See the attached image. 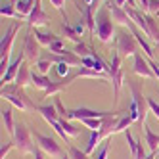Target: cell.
<instances>
[{"label":"cell","instance_id":"ffe728a7","mask_svg":"<svg viewBox=\"0 0 159 159\" xmlns=\"http://www.w3.org/2000/svg\"><path fill=\"white\" fill-rule=\"evenodd\" d=\"M2 119H4V123H6L8 132H12V134H14L16 127H14V121H12V111H10L8 107H6V109H2Z\"/></svg>","mask_w":159,"mask_h":159},{"label":"cell","instance_id":"44dd1931","mask_svg":"<svg viewBox=\"0 0 159 159\" xmlns=\"http://www.w3.org/2000/svg\"><path fill=\"white\" fill-rule=\"evenodd\" d=\"M67 150H69V157H71V159H88L86 152H81L79 148H75V146H71V144H67Z\"/></svg>","mask_w":159,"mask_h":159},{"label":"cell","instance_id":"f1b7e54d","mask_svg":"<svg viewBox=\"0 0 159 159\" xmlns=\"http://www.w3.org/2000/svg\"><path fill=\"white\" fill-rule=\"evenodd\" d=\"M63 33H65V35H67V37H69L71 40H75L77 44H79V42H81V40H79V37H77V31H73V29H71L69 25H67V23L63 25Z\"/></svg>","mask_w":159,"mask_h":159},{"label":"cell","instance_id":"5bb4252c","mask_svg":"<svg viewBox=\"0 0 159 159\" xmlns=\"http://www.w3.org/2000/svg\"><path fill=\"white\" fill-rule=\"evenodd\" d=\"M39 111L42 113V117L46 119L48 123H52V125L60 121V119H58V113H56V109H54L52 106H40V107H39Z\"/></svg>","mask_w":159,"mask_h":159},{"label":"cell","instance_id":"30bf717a","mask_svg":"<svg viewBox=\"0 0 159 159\" xmlns=\"http://www.w3.org/2000/svg\"><path fill=\"white\" fill-rule=\"evenodd\" d=\"M37 54H39V48H37L35 37H33V33H29V35H27V40H25V54H23V56H27V58H31V60H35Z\"/></svg>","mask_w":159,"mask_h":159},{"label":"cell","instance_id":"6da1fadb","mask_svg":"<svg viewBox=\"0 0 159 159\" xmlns=\"http://www.w3.org/2000/svg\"><path fill=\"white\" fill-rule=\"evenodd\" d=\"M96 31H98V37L102 42H107L111 39V33H113V23L107 16L106 10H100L96 14Z\"/></svg>","mask_w":159,"mask_h":159},{"label":"cell","instance_id":"cb8c5ba5","mask_svg":"<svg viewBox=\"0 0 159 159\" xmlns=\"http://www.w3.org/2000/svg\"><path fill=\"white\" fill-rule=\"evenodd\" d=\"M125 134H127V142H129V148H130V153H132V157H136V153H138V142L132 138V134H130L129 129H127Z\"/></svg>","mask_w":159,"mask_h":159},{"label":"cell","instance_id":"9a60e30c","mask_svg":"<svg viewBox=\"0 0 159 159\" xmlns=\"http://www.w3.org/2000/svg\"><path fill=\"white\" fill-rule=\"evenodd\" d=\"M23 58H25V56H19L17 60H14V63L10 65V69H8V71H6V73L2 75V83H8L10 79L14 77V73L17 71V67H21V61H23Z\"/></svg>","mask_w":159,"mask_h":159},{"label":"cell","instance_id":"4316f807","mask_svg":"<svg viewBox=\"0 0 159 159\" xmlns=\"http://www.w3.org/2000/svg\"><path fill=\"white\" fill-rule=\"evenodd\" d=\"M132 123V119L130 117H123L117 125H115V129H113V132H121V130H125V129H129V125Z\"/></svg>","mask_w":159,"mask_h":159},{"label":"cell","instance_id":"8d00e7d4","mask_svg":"<svg viewBox=\"0 0 159 159\" xmlns=\"http://www.w3.org/2000/svg\"><path fill=\"white\" fill-rule=\"evenodd\" d=\"M2 16H14L12 8H8V6H2Z\"/></svg>","mask_w":159,"mask_h":159},{"label":"cell","instance_id":"60d3db41","mask_svg":"<svg viewBox=\"0 0 159 159\" xmlns=\"http://www.w3.org/2000/svg\"><path fill=\"white\" fill-rule=\"evenodd\" d=\"M75 31H77V33H81V31H83V23H79V25H75Z\"/></svg>","mask_w":159,"mask_h":159},{"label":"cell","instance_id":"e0dca14e","mask_svg":"<svg viewBox=\"0 0 159 159\" xmlns=\"http://www.w3.org/2000/svg\"><path fill=\"white\" fill-rule=\"evenodd\" d=\"M37 4V0H17V10L19 14H31L33 6Z\"/></svg>","mask_w":159,"mask_h":159},{"label":"cell","instance_id":"e575fe53","mask_svg":"<svg viewBox=\"0 0 159 159\" xmlns=\"http://www.w3.org/2000/svg\"><path fill=\"white\" fill-rule=\"evenodd\" d=\"M150 12L159 14V0H150Z\"/></svg>","mask_w":159,"mask_h":159},{"label":"cell","instance_id":"74e56055","mask_svg":"<svg viewBox=\"0 0 159 159\" xmlns=\"http://www.w3.org/2000/svg\"><path fill=\"white\" fill-rule=\"evenodd\" d=\"M52 4L58 8V10H61V4H63V0H52Z\"/></svg>","mask_w":159,"mask_h":159},{"label":"cell","instance_id":"7bdbcfd3","mask_svg":"<svg viewBox=\"0 0 159 159\" xmlns=\"http://www.w3.org/2000/svg\"><path fill=\"white\" fill-rule=\"evenodd\" d=\"M153 157H155V153H152V155H148L146 159H153Z\"/></svg>","mask_w":159,"mask_h":159},{"label":"cell","instance_id":"f35d334b","mask_svg":"<svg viewBox=\"0 0 159 159\" xmlns=\"http://www.w3.org/2000/svg\"><path fill=\"white\" fill-rule=\"evenodd\" d=\"M33 153H35V157H37V159H44V157H42V152L39 150V148H35V152H33Z\"/></svg>","mask_w":159,"mask_h":159},{"label":"cell","instance_id":"4dcf8cb0","mask_svg":"<svg viewBox=\"0 0 159 159\" xmlns=\"http://www.w3.org/2000/svg\"><path fill=\"white\" fill-rule=\"evenodd\" d=\"M56 71H58V75H67L69 73V65H67L65 61H61V63H58V67H56Z\"/></svg>","mask_w":159,"mask_h":159},{"label":"cell","instance_id":"d4e9b609","mask_svg":"<svg viewBox=\"0 0 159 159\" xmlns=\"http://www.w3.org/2000/svg\"><path fill=\"white\" fill-rule=\"evenodd\" d=\"M86 127H90L92 130H98V129H102V123H104V119H81Z\"/></svg>","mask_w":159,"mask_h":159},{"label":"cell","instance_id":"277c9868","mask_svg":"<svg viewBox=\"0 0 159 159\" xmlns=\"http://www.w3.org/2000/svg\"><path fill=\"white\" fill-rule=\"evenodd\" d=\"M35 138H37L39 146H40V150L48 152L50 155H63V152H61L60 144L56 142L54 138H48V136H42V134H39V132H35Z\"/></svg>","mask_w":159,"mask_h":159},{"label":"cell","instance_id":"ab89813d","mask_svg":"<svg viewBox=\"0 0 159 159\" xmlns=\"http://www.w3.org/2000/svg\"><path fill=\"white\" fill-rule=\"evenodd\" d=\"M140 2H142V8L144 10H150V0H140Z\"/></svg>","mask_w":159,"mask_h":159},{"label":"cell","instance_id":"7c38bea8","mask_svg":"<svg viewBox=\"0 0 159 159\" xmlns=\"http://www.w3.org/2000/svg\"><path fill=\"white\" fill-rule=\"evenodd\" d=\"M146 144L150 146V150H152V153H155L157 152V146H159V134H155L150 127L146 125Z\"/></svg>","mask_w":159,"mask_h":159},{"label":"cell","instance_id":"603a6c76","mask_svg":"<svg viewBox=\"0 0 159 159\" xmlns=\"http://www.w3.org/2000/svg\"><path fill=\"white\" fill-rule=\"evenodd\" d=\"M29 67H19V73H17V84L19 86H23V84H27V81H29Z\"/></svg>","mask_w":159,"mask_h":159},{"label":"cell","instance_id":"ba28073f","mask_svg":"<svg viewBox=\"0 0 159 159\" xmlns=\"http://www.w3.org/2000/svg\"><path fill=\"white\" fill-rule=\"evenodd\" d=\"M130 90H132V100L136 102V106H138L140 119H142V121H146V102H144V98H142V94H140V90L136 88V84H134V83H130Z\"/></svg>","mask_w":159,"mask_h":159},{"label":"cell","instance_id":"d6a6232c","mask_svg":"<svg viewBox=\"0 0 159 159\" xmlns=\"http://www.w3.org/2000/svg\"><path fill=\"white\" fill-rule=\"evenodd\" d=\"M50 50H52V52H60V54H61V52H63V48H61V40L56 39V40L50 44Z\"/></svg>","mask_w":159,"mask_h":159},{"label":"cell","instance_id":"7402d4cb","mask_svg":"<svg viewBox=\"0 0 159 159\" xmlns=\"http://www.w3.org/2000/svg\"><path fill=\"white\" fill-rule=\"evenodd\" d=\"M35 37H37V40H39V42H42V44H48V46H50V44L56 40V37L52 35V33L48 35V33H39V31H35Z\"/></svg>","mask_w":159,"mask_h":159},{"label":"cell","instance_id":"484cf974","mask_svg":"<svg viewBox=\"0 0 159 159\" xmlns=\"http://www.w3.org/2000/svg\"><path fill=\"white\" fill-rule=\"evenodd\" d=\"M75 52H77V54H81V56H84V58H88V56H94V50H90L88 46H84L83 42H79V44H77Z\"/></svg>","mask_w":159,"mask_h":159},{"label":"cell","instance_id":"83f0119b","mask_svg":"<svg viewBox=\"0 0 159 159\" xmlns=\"http://www.w3.org/2000/svg\"><path fill=\"white\" fill-rule=\"evenodd\" d=\"M60 125H61V129H63L67 134H71V136H77V134H79V129H75L73 125H69V123H65V119H60Z\"/></svg>","mask_w":159,"mask_h":159},{"label":"cell","instance_id":"9c48e42d","mask_svg":"<svg viewBox=\"0 0 159 159\" xmlns=\"http://www.w3.org/2000/svg\"><path fill=\"white\" fill-rule=\"evenodd\" d=\"M29 21H31V23H35V25H44V23H48V17L42 14V10H40V6H39V0H37L35 8H33L31 16H29Z\"/></svg>","mask_w":159,"mask_h":159},{"label":"cell","instance_id":"b9f144b4","mask_svg":"<svg viewBox=\"0 0 159 159\" xmlns=\"http://www.w3.org/2000/svg\"><path fill=\"white\" fill-rule=\"evenodd\" d=\"M61 159H71V157H69V153H63V155H61Z\"/></svg>","mask_w":159,"mask_h":159},{"label":"cell","instance_id":"52a82bcc","mask_svg":"<svg viewBox=\"0 0 159 159\" xmlns=\"http://www.w3.org/2000/svg\"><path fill=\"white\" fill-rule=\"evenodd\" d=\"M134 73L136 75H142V77H155L153 71L148 67V61L142 58L140 54H134Z\"/></svg>","mask_w":159,"mask_h":159},{"label":"cell","instance_id":"d590c367","mask_svg":"<svg viewBox=\"0 0 159 159\" xmlns=\"http://www.w3.org/2000/svg\"><path fill=\"white\" fill-rule=\"evenodd\" d=\"M10 148H12V144H6V146L2 148V150H0V157H2V159H4V155L10 152Z\"/></svg>","mask_w":159,"mask_h":159},{"label":"cell","instance_id":"836d02e7","mask_svg":"<svg viewBox=\"0 0 159 159\" xmlns=\"http://www.w3.org/2000/svg\"><path fill=\"white\" fill-rule=\"evenodd\" d=\"M107 150H109V146L104 144V146H102V150L98 152V155H96L94 159H106V157H107Z\"/></svg>","mask_w":159,"mask_h":159},{"label":"cell","instance_id":"8992f818","mask_svg":"<svg viewBox=\"0 0 159 159\" xmlns=\"http://www.w3.org/2000/svg\"><path fill=\"white\" fill-rule=\"evenodd\" d=\"M17 25H12L8 29L6 37L2 39V42H0V52H2V75H4V69H6V63H8V54H10V44H12L14 40V33H16Z\"/></svg>","mask_w":159,"mask_h":159},{"label":"cell","instance_id":"8fae6325","mask_svg":"<svg viewBox=\"0 0 159 159\" xmlns=\"http://www.w3.org/2000/svg\"><path fill=\"white\" fill-rule=\"evenodd\" d=\"M109 10H111V17L115 19V21H119V23H130V17L127 16V12H125V10H121L117 4H111L109 6Z\"/></svg>","mask_w":159,"mask_h":159},{"label":"cell","instance_id":"d6986e66","mask_svg":"<svg viewBox=\"0 0 159 159\" xmlns=\"http://www.w3.org/2000/svg\"><path fill=\"white\" fill-rule=\"evenodd\" d=\"M130 27H132V23H129ZM132 33H134V35H136V40H138V44H140V46L144 48V52L148 54V56H150V58H152V56H153V52H152V46H150V44H148L144 39H142V35H140V33L138 31H136V27H132Z\"/></svg>","mask_w":159,"mask_h":159},{"label":"cell","instance_id":"7a4b0ae2","mask_svg":"<svg viewBox=\"0 0 159 159\" xmlns=\"http://www.w3.org/2000/svg\"><path fill=\"white\" fill-rule=\"evenodd\" d=\"M113 111H94V109H86V107H79V109H71L67 113V119H106L111 117Z\"/></svg>","mask_w":159,"mask_h":159},{"label":"cell","instance_id":"3957f363","mask_svg":"<svg viewBox=\"0 0 159 159\" xmlns=\"http://www.w3.org/2000/svg\"><path fill=\"white\" fill-rule=\"evenodd\" d=\"M14 134H16V142H17V146H19L23 152H35V148L31 146V136H29V130H27V127H25L23 123L16 125Z\"/></svg>","mask_w":159,"mask_h":159},{"label":"cell","instance_id":"ee69618b","mask_svg":"<svg viewBox=\"0 0 159 159\" xmlns=\"http://www.w3.org/2000/svg\"><path fill=\"white\" fill-rule=\"evenodd\" d=\"M157 159H159V153H157Z\"/></svg>","mask_w":159,"mask_h":159},{"label":"cell","instance_id":"5b68a950","mask_svg":"<svg viewBox=\"0 0 159 159\" xmlns=\"http://www.w3.org/2000/svg\"><path fill=\"white\" fill-rule=\"evenodd\" d=\"M119 52H123L125 56H130V54H136V46H138V40H136L132 35L129 33H123L119 35Z\"/></svg>","mask_w":159,"mask_h":159},{"label":"cell","instance_id":"f546056e","mask_svg":"<svg viewBox=\"0 0 159 159\" xmlns=\"http://www.w3.org/2000/svg\"><path fill=\"white\" fill-rule=\"evenodd\" d=\"M148 107L153 111V115H155V117H159V104H157L153 98H148Z\"/></svg>","mask_w":159,"mask_h":159},{"label":"cell","instance_id":"1f68e13d","mask_svg":"<svg viewBox=\"0 0 159 159\" xmlns=\"http://www.w3.org/2000/svg\"><path fill=\"white\" fill-rule=\"evenodd\" d=\"M39 69H40L42 75L48 73V69H50V61H48V60H40V61H39Z\"/></svg>","mask_w":159,"mask_h":159},{"label":"cell","instance_id":"4fadbf2b","mask_svg":"<svg viewBox=\"0 0 159 159\" xmlns=\"http://www.w3.org/2000/svg\"><path fill=\"white\" fill-rule=\"evenodd\" d=\"M31 83L35 84V86H39V88H44V92H46L48 88H52V84H54L50 79L42 77V75H37V73H33V75H31Z\"/></svg>","mask_w":159,"mask_h":159},{"label":"cell","instance_id":"ac0fdd59","mask_svg":"<svg viewBox=\"0 0 159 159\" xmlns=\"http://www.w3.org/2000/svg\"><path fill=\"white\" fill-rule=\"evenodd\" d=\"M100 138H102V132H100V130H94L92 134H90V140H88V144H86V153H92V152L96 150Z\"/></svg>","mask_w":159,"mask_h":159},{"label":"cell","instance_id":"2e32d148","mask_svg":"<svg viewBox=\"0 0 159 159\" xmlns=\"http://www.w3.org/2000/svg\"><path fill=\"white\" fill-rule=\"evenodd\" d=\"M115 123H117V119L115 117H106L104 119V123H102V129H100V132H102V136H107L109 132H113V129H115Z\"/></svg>","mask_w":159,"mask_h":159}]
</instances>
